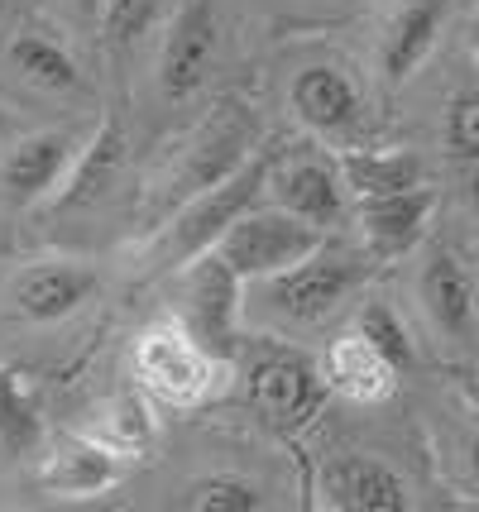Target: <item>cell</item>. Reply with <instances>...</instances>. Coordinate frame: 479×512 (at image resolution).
<instances>
[{
  "instance_id": "obj_26",
  "label": "cell",
  "mask_w": 479,
  "mask_h": 512,
  "mask_svg": "<svg viewBox=\"0 0 479 512\" xmlns=\"http://www.w3.org/2000/svg\"><path fill=\"white\" fill-rule=\"evenodd\" d=\"M163 0H106L101 5V34L111 39V44H135L139 34H149V24L159 20Z\"/></svg>"
},
{
  "instance_id": "obj_3",
  "label": "cell",
  "mask_w": 479,
  "mask_h": 512,
  "mask_svg": "<svg viewBox=\"0 0 479 512\" xmlns=\"http://www.w3.org/2000/svg\"><path fill=\"white\" fill-rule=\"evenodd\" d=\"M369 254H355V249H336L331 240L307 254L302 264L283 268L274 278H259V297L254 307L264 316H274L283 326H317L341 307L350 292L365 283L369 273Z\"/></svg>"
},
{
  "instance_id": "obj_21",
  "label": "cell",
  "mask_w": 479,
  "mask_h": 512,
  "mask_svg": "<svg viewBox=\"0 0 479 512\" xmlns=\"http://www.w3.org/2000/svg\"><path fill=\"white\" fill-rule=\"evenodd\" d=\"M120 158H125V134L115 125V115H106V125L96 130V139L82 149V158L72 163L68 182L58 187L53 206H58V211H72V206H87L92 197H101L106 182H111V173L120 168Z\"/></svg>"
},
{
  "instance_id": "obj_5",
  "label": "cell",
  "mask_w": 479,
  "mask_h": 512,
  "mask_svg": "<svg viewBox=\"0 0 479 512\" xmlns=\"http://www.w3.org/2000/svg\"><path fill=\"white\" fill-rule=\"evenodd\" d=\"M321 245H326V230H321V225L302 221V216L283 211L274 201H259V206H250L211 249H216L245 283H259V278H274L283 268L302 264V259L317 254Z\"/></svg>"
},
{
  "instance_id": "obj_29",
  "label": "cell",
  "mask_w": 479,
  "mask_h": 512,
  "mask_svg": "<svg viewBox=\"0 0 479 512\" xmlns=\"http://www.w3.org/2000/svg\"><path fill=\"white\" fill-rule=\"evenodd\" d=\"M470 465H475V479H479V436H475V446H470Z\"/></svg>"
},
{
  "instance_id": "obj_20",
  "label": "cell",
  "mask_w": 479,
  "mask_h": 512,
  "mask_svg": "<svg viewBox=\"0 0 479 512\" xmlns=\"http://www.w3.org/2000/svg\"><path fill=\"white\" fill-rule=\"evenodd\" d=\"M341 173L350 187V201L365 197H388V192H408L427 182V168L412 149H341Z\"/></svg>"
},
{
  "instance_id": "obj_12",
  "label": "cell",
  "mask_w": 479,
  "mask_h": 512,
  "mask_svg": "<svg viewBox=\"0 0 479 512\" xmlns=\"http://www.w3.org/2000/svg\"><path fill=\"white\" fill-rule=\"evenodd\" d=\"M269 201L293 211L302 221L331 225L345 221V206H350V187H345L341 158L326 154H293V158H274V173H269Z\"/></svg>"
},
{
  "instance_id": "obj_13",
  "label": "cell",
  "mask_w": 479,
  "mask_h": 512,
  "mask_svg": "<svg viewBox=\"0 0 479 512\" xmlns=\"http://www.w3.org/2000/svg\"><path fill=\"white\" fill-rule=\"evenodd\" d=\"M436 216V192L408 187V192H388V197H365L355 201V225H360V245L374 264H393L422 245L427 225Z\"/></svg>"
},
{
  "instance_id": "obj_4",
  "label": "cell",
  "mask_w": 479,
  "mask_h": 512,
  "mask_svg": "<svg viewBox=\"0 0 479 512\" xmlns=\"http://www.w3.org/2000/svg\"><path fill=\"white\" fill-rule=\"evenodd\" d=\"M274 158L278 154H254L245 168H235L230 178H221L216 187L197 192L192 201L178 206L173 225L159 235V264H187L206 249L216 245L226 235L230 225L240 221L250 206L269 201V173H274Z\"/></svg>"
},
{
  "instance_id": "obj_19",
  "label": "cell",
  "mask_w": 479,
  "mask_h": 512,
  "mask_svg": "<svg viewBox=\"0 0 479 512\" xmlns=\"http://www.w3.org/2000/svg\"><path fill=\"white\" fill-rule=\"evenodd\" d=\"M5 67L20 77L24 87L44 91V96H72L82 91V63L53 29L44 24H20L5 39Z\"/></svg>"
},
{
  "instance_id": "obj_30",
  "label": "cell",
  "mask_w": 479,
  "mask_h": 512,
  "mask_svg": "<svg viewBox=\"0 0 479 512\" xmlns=\"http://www.w3.org/2000/svg\"><path fill=\"white\" fill-rule=\"evenodd\" d=\"M0 10H5V0H0Z\"/></svg>"
},
{
  "instance_id": "obj_8",
  "label": "cell",
  "mask_w": 479,
  "mask_h": 512,
  "mask_svg": "<svg viewBox=\"0 0 479 512\" xmlns=\"http://www.w3.org/2000/svg\"><path fill=\"white\" fill-rule=\"evenodd\" d=\"M288 111L307 134L350 149L365 134V91L341 63H307L288 82Z\"/></svg>"
},
{
  "instance_id": "obj_11",
  "label": "cell",
  "mask_w": 479,
  "mask_h": 512,
  "mask_svg": "<svg viewBox=\"0 0 479 512\" xmlns=\"http://www.w3.org/2000/svg\"><path fill=\"white\" fill-rule=\"evenodd\" d=\"M82 158V144L72 130H34L10 139L0 154V192L10 206H39L53 201L58 187L68 182L72 163Z\"/></svg>"
},
{
  "instance_id": "obj_2",
  "label": "cell",
  "mask_w": 479,
  "mask_h": 512,
  "mask_svg": "<svg viewBox=\"0 0 479 512\" xmlns=\"http://www.w3.org/2000/svg\"><path fill=\"white\" fill-rule=\"evenodd\" d=\"M259 139V120L245 101H221L211 115H202L187 139L173 149L168 168H163V182H159V201L163 206H183L192 201L197 192L216 187L221 178H230L235 168L250 163V149Z\"/></svg>"
},
{
  "instance_id": "obj_6",
  "label": "cell",
  "mask_w": 479,
  "mask_h": 512,
  "mask_svg": "<svg viewBox=\"0 0 479 512\" xmlns=\"http://www.w3.org/2000/svg\"><path fill=\"white\" fill-rule=\"evenodd\" d=\"M331 383L321 374V359L288 350V345H269L259 350L250 364V412L269 426L274 436H297L317 422L326 407Z\"/></svg>"
},
{
  "instance_id": "obj_9",
  "label": "cell",
  "mask_w": 479,
  "mask_h": 512,
  "mask_svg": "<svg viewBox=\"0 0 479 512\" xmlns=\"http://www.w3.org/2000/svg\"><path fill=\"white\" fill-rule=\"evenodd\" d=\"M245 312V278L216 254L206 249L183 268V321L187 331L202 340L206 350L235 359V321Z\"/></svg>"
},
{
  "instance_id": "obj_24",
  "label": "cell",
  "mask_w": 479,
  "mask_h": 512,
  "mask_svg": "<svg viewBox=\"0 0 479 512\" xmlns=\"http://www.w3.org/2000/svg\"><path fill=\"white\" fill-rule=\"evenodd\" d=\"M183 508L192 512H259L264 489L245 474H206L183 489Z\"/></svg>"
},
{
  "instance_id": "obj_18",
  "label": "cell",
  "mask_w": 479,
  "mask_h": 512,
  "mask_svg": "<svg viewBox=\"0 0 479 512\" xmlns=\"http://www.w3.org/2000/svg\"><path fill=\"white\" fill-rule=\"evenodd\" d=\"M125 474V455L111 450L101 436H72L58 441L53 455H44L39 465V489L53 498H96L120 484Z\"/></svg>"
},
{
  "instance_id": "obj_27",
  "label": "cell",
  "mask_w": 479,
  "mask_h": 512,
  "mask_svg": "<svg viewBox=\"0 0 479 512\" xmlns=\"http://www.w3.org/2000/svg\"><path fill=\"white\" fill-rule=\"evenodd\" d=\"M355 331H365L384 355H393L403 369L412 364V340L408 331H403V321H398V312L393 307H384V302H369L365 312H360V321H355Z\"/></svg>"
},
{
  "instance_id": "obj_23",
  "label": "cell",
  "mask_w": 479,
  "mask_h": 512,
  "mask_svg": "<svg viewBox=\"0 0 479 512\" xmlns=\"http://www.w3.org/2000/svg\"><path fill=\"white\" fill-rule=\"evenodd\" d=\"M34 441H39V412L29 398V383L20 369L0 364V450L20 455V450H34Z\"/></svg>"
},
{
  "instance_id": "obj_7",
  "label": "cell",
  "mask_w": 479,
  "mask_h": 512,
  "mask_svg": "<svg viewBox=\"0 0 479 512\" xmlns=\"http://www.w3.org/2000/svg\"><path fill=\"white\" fill-rule=\"evenodd\" d=\"M216 53H221L216 0H178L163 24L159 63H154V82H159L163 101H192L216 67Z\"/></svg>"
},
{
  "instance_id": "obj_16",
  "label": "cell",
  "mask_w": 479,
  "mask_h": 512,
  "mask_svg": "<svg viewBox=\"0 0 479 512\" xmlns=\"http://www.w3.org/2000/svg\"><path fill=\"white\" fill-rule=\"evenodd\" d=\"M417 302L432 321L436 335L456 340V345H470L479 326V292L470 268L460 264L451 249H432L422 268H417Z\"/></svg>"
},
{
  "instance_id": "obj_22",
  "label": "cell",
  "mask_w": 479,
  "mask_h": 512,
  "mask_svg": "<svg viewBox=\"0 0 479 512\" xmlns=\"http://www.w3.org/2000/svg\"><path fill=\"white\" fill-rule=\"evenodd\" d=\"M154 431H159V422H154L149 393H144L139 383L130 393H115V398L101 407V422H96V436L111 450H120L125 460H135V455H144V450L154 446Z\"/></svg>"
},
{
  "instance_id": "obj_25",
  "label": "cell",
  "mask_w": 479,
  "mask_h": 512,
  "mask_svg": "<svg viewBox=\"0 0 479 512\" xmlns=\"http://www.w3.org/2000/svg\"><path fill=\"white\" fill-rule=\"evenodd\" d=\"M441 144L460 163H479V91H460L456 101L446 106Z\"/></svg>"
},
{
  "instance_id": "obj_10",
  "label": "cell",
  "mask_w": 479,
  "mask_h": 512,
  "mask_svg": "<svg viewBox=\"0 0 479 512\" xmlns=\"http://www.w3.org/2000/svg\"><path fill=\"white\" fill-rule=\"evenodd\" d=\"M101 292V273L77 259H29L10 273L5 283V302L20 321L34 326H53V321H68L77 316L87 302Z\"/></svg>"
},
{
  "instance_id": "obj_1",
  "label": "cell",
  "mask_w": 479,
  "mask_h": 512,
  "mask_svg": "<svg viewBox=\"0 0 479 512\" xmlns=\"http://www.w3.org/2000/svg\"><path fill=\"white\" fill-rule=\"evenodd\" d=\"M130 369L135 383L154 402L173 407V412H197L206 402H216L230 383V359L206 350L197 335L187 331L183 316H159L135 335L130 350Z\"/></svg>"
},
{
  "instance_id": "obj_17",
  "label": "cell",
  "mask_w": 479,
  "mask_h": 512,
  "mask_svg": "<svg viewBox=\"0 0 479 512\" xmlns=\"http://www.w3.org/2000/svg\"><path fill=\"white\" fill-rule=\"evenodd\" d=\"M321 374L331 383V393L360 402V407H379L398 393V379H403V364L393 355H384L365 331H345L326 345L321 355Z\"/></svg>"
},
{
  "instance_id": "obj_15",
  "label": "cell",
  "mask_w": 479,
  "mask_h": 512,
  "mask_svg": "<svg viewBox=\"0 0 479 512\" xmlns=\"http://www.w3.org/2000/svg\"><path fill=\"white\" fill-rule=\"evenodd\" d=\"M451 5L456 0H398L393 5L384 34H379V48H374V67H379L384 87H403L432 58L436 39L451 20Z\"/></svg>"
},
{
  "instance_id": "obj_14",
  "label": "cell",
  "mask_w": 479,
  "mask_h": 512,
  "mask_svg": "<svg viewBox=\"0 0 479 512\" xmlns=\"http://www.w3.org/2000/svg\"><path fill=\"white\" fill-rule=\"evenodd\" d=\"M317 503L336 512H403L412 503L408 479L374 455H336L321 465Z\"/></svg>"
},
{
  "instance_id": "obj_28",
  "label": "cell",
  "mask_w": 479,
  "mask_h": 512,
  "mask_svg": "<svg viewBox=\"0 0 479 512\" xmlns=\"http://www.w3.org/2000/svg\"><path fill=\"white\" fill-rule=\"evenodd\" d=\"M72 5H77L82 20H101V5H106V0H72Z\"/></svg>"
}]
</instances>
